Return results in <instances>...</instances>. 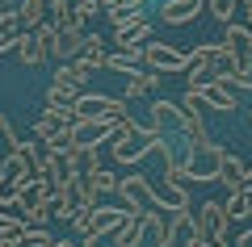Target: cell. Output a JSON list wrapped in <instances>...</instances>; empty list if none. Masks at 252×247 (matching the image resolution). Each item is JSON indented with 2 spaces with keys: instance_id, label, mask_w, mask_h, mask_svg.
I'll list each match as a JSON object with an SVG mask.
<instances>
[{
  "instance_id": "cell-24",
  "label": "cell",
  "mask_w": 252,
  "mask_h": 247,
  "mask_svg": "<svg viewBox=\"0 0 252 247\" xmlns=\"http://www.w3.org/2000/svg\"><path fill=\"white\" fill-rule=\"evenodd\" d=\"M51 13V0H17V17H21V29H38Z\"/></svg>"
},
{
  "instance_id": "cell-46",
  "label": "cell",
  "mask_w": 252,
  "mask_h": 247,
  "mask_svg": "<svg viewBox=\"0 0 252 247\" xmlns=\"http://www.w3.org/2000/svg\"><path fill=\"white\" fill-rule=\"evenodd\" d=\"M160 4H164V0H160Z\"/></svg>"
},
{
  "instance_id": "cell-37",
  "label": "cell",
  "mask_w": 252,
  "mask_h": 247,
  "mask_svg": "<svg viewBox=\"0 0 252 247\" xmlns=\"http://www.w3.org/2000/svg\"><path fill=\"white\" fill-rule=\"evenodd\" d=\"M89 222H93V210H80V214H72V230H76V235H89Z\"/></svg>"
},
{
  "instance_id": "cell-12",
  "label": "cell",
  "mask_w": 252,
  "mask_h": 247,
  "mask_svg": "<svg viewBox=\"0 0 252 247\" xmlns=\"http://www.w3.org/2000/svg\"><path fill=\"white\" fill-rule=\"evenodd\" d=\"M198 97H202V109H219V113H231V109L240 105L235 92H231V84H223V80H210Z\"/></svg>"
},
{
  "instance_id": "cell-36",
  "label": "cell",
  "mask_w": 252,
  "mask_h": 247,
  "mask_svg": "<svg viewBox=\"0 0 252 247\" xmlns=\"http://www.w3.org/2000/svg\"><path fill=\"white\" fill-rule=\"evenodd\" d=\"M13 218H21V210L13 205L9 193H0V222H13Z\"/></svg>"
},
{
  "instance_id": "cell-28",
  "label": "cell",
  "mask_w": 252,
  "mask_h": 247,
  "mask_svg": "<svg viewBox=\"0 0 252 247\" xmlns=\"http://www.w3.org/2000/svg\"><path fill=\"white\" fill-rule=\"evenodd\" d=\"M84 180H89V193L97 197V201H101V197H109V193H114V189H118V176H114V172H105V168L89 172V176H84Z\"/></svg>"
},
{
  "instance_id": "cell-27",
  "label": "cell",
  "mask_w": 252,
  "mask_h": 247,
  "mask_svg": "<svg viewBox=\"0 0 252 247\" xmlns=\"http://www.w3.org/2000/svg\"><path fill=\"white\" fill-rule=\"evenodd\" d=\"M147 109H152V122H156V126H177V122H181V101H164V97H156Z\"/></svg>"
},
{
  "instance_id": "cell-41",
  "label": "cell",
  "mask_w": 252,
  "mask_h": 247,
  "mask_svg": "<svg viewBox=\"0 0 252 247\" xmlns=\"http://www.w3.org/2000/svg\"><path fill=\"white\" fill-rule=\"evenodd\" d=\"M185 247H219V243H206V239H198V235H189V239H185Z\"/></svg>"
},
{
  "instance_id": "cell-19",
  "label": "cell",
  "mask_w": 252,
  "mask_h": 247,
  "mask_svg": "<svg viewBox=\"0 0 252 247\" xmlns=\"http://www.w3.org/2000/svg\"><path fill=\"white\" fill-rule=\"evenodd\" d=\"M51 21L59 29H89V21L76 9V0H51Z\"/></svg>"
},
{
  "instance_id": "cell-1",
  "label": "cell",
  "mask_w": 252,
  "mask_h": 247,
  "mask_svg": "<svg viewBox=\"0 0 252 247\" xmlns=\"http://www.w3.org/2000/svg\"><path fill=\"white\" fill-rule=\"evenodd\" d=\"M93 205H101V201L89 193V180H84V176H72V180H63V185L55 189V197H51V218L72 222V214L93 210Z\"/></svg>"
},
{
  "instance_id": "cell-44",
  "label": "cell",
  "mask_w": 252,
  "mask_h": 247,
  "mask_svg": "<svg viewBox=\"0 0 252 247\" xmlns=\"http://www.w3.org/2000/svg\"><path fill=\"white\" fill-rule=\"evenodd\" d=\"M235 9H252V0H235Z\"/></svg>"
},
{
  "instance_id": "cell-31",
  "label": "cell",
  "mask_w": 252,
  "mask_h": 247,
  "mask_svg": "<svg viewBox=\"0 0 252 247\" xmlns=\"http://www.w3.org/2000/svg\"><path fill=\"white\" fill-rule=\"evenodd\" d=\"M202 9H210V17H215V21L231 26V17H235V0H202Z\"/></svg>"
},
{
  "instance_id": "cell-29",
  "label": "cell",
  "mask_w": 252,
  "mask_h": 247,
  "mask_svg": "<svg viewBox=\"0 0 252 247\" xmlns=\"http://www.w3.org/2000/svg\"><path fill=\"white\" fill-rule=\"evenodd\" d=\"M215 59H219V42H202V46H193V55H185V67H210L215 71Z\"/></svg>"
},
{
  "instance_id": "cell-7",
  "label": "cell",
  "mask_w": 252,
  "mask_h": 247,
  "mask_svg": "<svg viewBox=\"0 0 252 247\" xmlns=\"http://www.w3.org/2000/svg\"><path fill=\"white\" fill-rule=\"evenodd\" d=\"M9 197H13V205H17V210L51 205V197H55V185H51V180H42V176H34L30 185H21V189H9Z\"/></svg>"
},
{
  "instance_id": "cell-8",
  "label": "cell",
  "mask_w": 252,
  "mask_h": 247,
  "mask_svg": "<svg viewBox=\"0 0 252 247\" xmlns=\"http://www.w3.org/2000/svg\"><path fill=\"white\" fill-rule=\"evenodd\" d=\"M126 218H130V214H126V205H93L89 235H93V239H109V235H114V230L122 226Z\"/></svg>"
},
{
  "instance_id": "cell-3",
  "label": "cell",
  "mask_w": 252,
  "mask_h": 247,
  "mask_svg": "<svg viewBox=\"0 0 252 247\" xmlns=\"http://www.w3.org/2000/svg\"><path fill=\"white\" fill-rule=\"evenodd\" d=\"M76 117H80V122H101V117L122 122L126 117V101L109 97V92H80V97H76Z\"/></svg>"
},
{
  "instance_id": "cell-2",
  "label": "cell",
  "mask_w": 252,
  "mask_h": 247,
  "mask_svg": "<svg viewBox=\"0 0 252 247\" xmlns=\"http://www.w3.org/2000/svg\"><path fill=\"white\" fill-rule=\"evenodd\" d=\"M114 197H118V205H126V214H152V210H160V205H156V189L147 185L143 172H126V176L118 180Z\"/></svg>"
},
{
  "instance_id": "cell-40",
  "label": "cell",
  "mask_w": 252,
  "mask_h": 247,
  "mask_svg": "<svg viewBox=\"0 0 252 247\" xmlns=\"http://www.w3.org/2000/svg\"><path fill=\"white\" fill-rule=\"evenodd\" d=\"M17 38H21V34H4V29H0V55L17 51Z\"/></svg>"
},
{
  "instance_id": "cell-13",
  "label": "cell",
  "mask_w": 252,
  "mask_h": 247,
  "mask_svg": "<svg viewBox=\"0 0 252 247\" xmlns=\"http://www.w3.org/2000/svg\"><path fill=\"white\" fill-rule=\"evenodd\" d=\"M219 185H223L227 193L244 189V185H248V164H244L240 155H231V151H223V164H219Z\"/></svg>"
},
{
  "instance_id": "cell-35",
  "label": "cell",
  "mask_w": 252,
  "mask_h": 247,
  "mask_svg": "<svg viewBox=\"0 0 252 247\" xmlns=\"http://www.w3.org/2000/svg\"><path fill=\"white\" fill-rule=\"evenodd\" d=\"M21 222H26V226H46V222H51V205H34V210H21Z\"/></svg>"
},
{
  "instance_id": "cell-15",
  "label": "cell",
  "mask_w": 252,
  "mask_h": 247,
  "mask_svg": "<svg viewBox=\"0 0 252 247\" xmlns=\"http://www.w3.org/2000/svg\"><path fill=\"white\" fill-rule=\"evenodd\" d=\"M202 13V0H164L160 4V21L164 26H189Z\"/></svg>"
},
{
  "instance_id": "cell-5",
  "label": "cell",
  "mask_w": 252,
  "mask_h": 247,
  "mask_svg": "<svg viewBox=\"0 0 252 247\" xmlns=\"http://www.w3.org/2000/svg\"><path fill=\"white\" fill-rule=\"evenodd\" d=\"M223 151H227V147H219V142L189 151V180H198V185H206V180H219V164H223Z\"/></svg>"
},
{
  "instance_id": "cell-17",
  "label": "cell",
  "mask_w": 252,
  "mask_h": 247,
  "mask_svg": "<svg viewBox=\"0 0 252 247\" xmlns=\"http://www.w3.org/2000/svg\"><path fill=\"white\" fill-rule=\"evenodd\" d=\"M55 88H67L72 97H80V92H89V76H84L76 63H55Z\"/></svg>"
},
{
  "instance_id": "cell-14",
  "label": "cell",
  "mask_w": 252,
  "mask_h": 247,
  "mask_svg": "<svg viewBox=\"0 0 252 247\" xmlns=\"http://www.w3.org/2000/svg\"><path fill=\"white\" fill-rule=\"evenodd\" d=\"M17 59H21V67H42V63H51V55H46L38 29H26V34L17 38Z\"/></svg>"
},
{
  "instance_id": "cell-43",
  "label": "cell",
  "mask_w": 252,
  "mask_h": 247,
  "mask_svg": "<svg viewBox=\"0 0 252 247\" xmlns=\"http://www.w3.org/2000/svg\"><path fill=\"white\" fill-rule=\"evenodd\" d=\"M55 247H80L76 239H55Z\"/></svg>"
},
{
  "instance_id": "cell-21",
  "label": "cell",
  "mask_w": 252,
  "mask_h": 247,
  "mask_svg": "<svg viewBox=\"0 0 252 247\" xmlns=\"http://www.w3.org/2000/svg\"><path fill=\"white\" fill-rule=\"evenodd\" d=\"M156 205H160V210H168V214H177V210H189V193H185V185L160 180V189H156Z\"/></svg>"
},
{
  "instance_id": "cell-11",
  "label": "cell",
  "mask_w": 252,
  "mask_h": 247,
  "mask_svg": "<svg viewBox=\"0 0 252 247\" xmlns=\"http://www.w3.org/2000/svg\"><path fill=\"white\" fill-rule=\"evenodd\" d=\"M89 42V29H59L55 38V51H51V63H76Z\"/></svg>"
},
{
  "instance_id": "cell-42",
  "label": "cell",
  "mask_w": 252,
  "mask_h": 247,
  "mask_svg": "<svg viewBox=\"0 0 252 247\" xmlns=\"http://www.w3.org/2000/svg\"><path fill=\"white\" fill-rule=\"evenodd\" d=\"M97 4H101V9L109 13V9H118V4H122V0H97Z\"/></svg>"
},
{
  "instance_id": "cell-16",
  "label": "cell",
  "mask_w": 252,
  "mask_h": 247,
  "mask_svg": "<svg viewBox=\"0 0 252 247\" xmlns=\"http://www.w3.org/2000/svg\"><path fill=\"white\" fill-rule=\"evenodd\" d=\"M105 38L101 34H89V42H84V51H80V59H76V67L84 71V76H93V71H105Z\"/></svg>"
},
{
  "instance_id": "cell-4",
  "label": "cell",
  "mask_w": 252,
  "mask_h": 247,
  "mask_svg": "<svg viewBox=\"0 0 252 247\" xmlns=\"http://www.w3.org/2000/svg\"><path fill=\"white\" fill-rule=\"evenodd\" d=\"M193 218H198V230H189V235L206 239V243H219V247L227 243V226H231V218H227L223 201H202Z\"/></svg>"
},
{
  "instance_id": "cell-22",
  "label": "cell",
  "mask_w": 252,
  "mask_h": 247,
  "mask_svg": "<svg viewBox=\"0 0 252 247\" xmlns=\"http://www.w3.org/2000/svg\"><path fill=\"white\" fill-rule=\"evenodd\" d=\"M114 42H118V51H122V46H147V42H152V17L114 29Z\"/></svg>"
},
{
  "instance_id": "cell-47",
  "label": "cell",
  "mask_w": 252,
  "mask_h": 247,
  "mask_svg": "<svg viewBox=\"0 0 252 247\" xmlns=\"http://www.w3.org/2000/svg\"><path fill=\"white\" fill-rule=\"evenodd\" d=\"M248 117H252V113H248Z\"/></svg>"
},
{
  "instance_id": "cell-10",
  "label": "cell",
  "mask_w": 252,
  "mask_h": 247,
  "mask_svg": "<svg viewBox=\"0 0 252 247\" xmlns=\"http://www.w3.org/2000/svg\"><path fill=\"white\" fill-rule=\"evenodd\" d=\"M177 126H181V138H185L193 151L215 142V138H210V130H206V122H202V109H185V105H181V122Z\"/></svg>"
},
{
  "instance_id": "cell-18",
  "label": "cell",
  "mask_w": 252,
  "mask_h": 247,
  "mask_svg": "<svg viewBox=\"0 0 252 247\" xmlns=\"http://www.w3.org/2000/svg\"><path fill=\"white\" fill-rule=\"evenodd\" d=\"M156 88H160V71L139 67V71H130V76H126V101H143V97H152Z\"/></svg>"
},
{
  "instance_id": "cell-45",
  "label": "cell",
  "mask_w": 252,
  "mask_h": 247,
  "mask_svg": "<svg viewBox=\"0 0 252 247\" xmlns=\"http://www.w3.org/2000/svg\"><path fill=\"white\" fill-rule=\"evenodd\" d=\"M248 189H252V164H248Z\"/></svg>"
},
{
  "instance_id": "cell-23",
  "label": "cell",
  "mask_w": 252,
  "mask_h": 247,
  "mask_svg": "<svg viewBox=\"0 0 252 247\" xmlns=\"http://www.w3.org/2000/svg\"><path fill=\"white\" fill-rule=\"evenodd\" d=\"M67 164H72L76 176H89V172H97V168H101L97 147H80V142H72V147H67Z\"/></svg>"
},
{
  "instance_id": "cell-33",
  "label": "cell",
  "mask_w": 252,
  "mask_h": 247,
  "mask_svg": "<svg viewBox=\"0 0 252 247\" xmlns=\"http://www.w3.org/2000/svg\"><path fill=\"white\" fill-rule=\"evenodd\" d=\"M147 13H139V9H130V4H118V9H109V21H114V29H122V26H135V21H143Z\"/></svg>"
},
{
  "instance_id": "cell-26",
  "label": "cell",
  "mask_w": 252,
  "mask_h": 247,
  "mask_svg": "<svg viewBox=\"0 0 252 247\" xmlns=\"http://www.w3.org/2000/svg\"><path fill=\"white\" fill-rule=\"evenodd\" d=\"M143 230H147V243H156V247H172V235H168V218H160V210L143 214Z\"/></svg>"
},
{
  "instance_id": "cell-25",
  "label": "cell",
  "mask_w": 252,
  "mask_h": 247,
  "mask_svg": "<svg viewBox=\"0 0 252 247\" xmlns=\"http://www.w3.org/2000/svg\"><path fill=\"white\" fill-rule=\"evenodd\" d=\"M223 210H227V218H231V222H244V218H252V189L244 185V189H235V193H227Z\"/></svg>"
},
{
  "instance_id": "cell-9",
  "label": "cell",
  "mask_w": 252,
  "mask_h": 247,
  "mask_svg": "<svg viewBox=\"0 0 252 247\" xmlns=\"http://www.w3.org/2000/svg\"><path fill=\"white\" fill-rule=\"evenodd\" d=\"M118 126H122V122H114V117H101V122H76L72 126V142H80V147H97V142L114 138Z\"/></svg>"
},
{
  "instance_id": "cell-20",
  "label": "cell",
  "mask_w": 252,
  "mask_h": 247,
  "mask_svg": "<svg viewBox=\"0 0 252 247\" xmlns=\"http://www.w3.org/2000/svg\"><path fill=\"white\" fill-rule=\"evenodd\" d=\"M109 239H114V247H143V239H147V230H143V214H130V218H126Z\"/></svg>"
},
{
  "instance_id": "cell-32",
  "label": "cell",
  "mask_w": 252,
  "mask_h": 247,
  "mask_svg": "<svg viewBox=\"0 0 252 247\" xmlns=\"http://www.w3.org/2000/svg\"><path fill=\"white\" fill-rule=\"evenodd\" d=\"M21 247H55V235L46 226H26V235H21Z\"/></svg>"
},
{
  "instance_id": "cell-30",
  "label": "cell",
  "mask_w": 252,
  "mask_h": 247,
  "mask_svg": "<svg viewBox=\"0 0 252 247\" xmlns=\"http://www.w3.org/2000/svg\"><path fill=\"white\" fill-rule=\"evenodd\" d=\"M21 235H26V222L21 218L0 222V247H21Z\"/></svg>"
},
{
  "instance_id": "cell-38",
  "label": "cell",
  "mask_w": 252,
  "mask_h": 247,
  "mask_svg": "<svg viewBox=\"0 0 252 247\" xmlns=\"http://www.w3.org/2000/svg\"><path fill=\"white\" fill-rule=\"evenodd\" d=\"M13 142H17V134H13V126H9V113H0V147L13 151Z\"/></svg>"
},
{
  "instance_id": "cell-6",
  "label": "cell",
  "mask_w": 252,
  "mask_h": 247,
  "mask_svg": "<svg viewBox=\"0 0 252 247\" xmlns=\"http://www.w3.org/2000/svg\"><path fill=\"white\" fill-rule=\"evenodd\" d=\"M143 67L147 71H160V76H168V71H185V55H181L177 46H168V42H147L143 46Z\"/></svg>"
},
{
  "instance_id": "cell-39",
  "label": "cell",
  "mask_w": 252,
  "mask_h": 247,
  "mask_svg": "<svg viewBox=\"0 0 252 247\" xmlns=\"http://www.w3.org/2000/svg\"><path fill=\"white\" fill-rule=\"evenodd\" d=\"M76 9H80V17H84V21H93V13H97L101 4H97V0H76Z\"/></svg>"
},
{
  "instance_id": "cell-34",
  "label": "cell",
  "mask_w": 252,
  "mask_h": 247,
  "mask_svg": "<svg viewBox=\"0 0 252 247\" xmlns=\"http://www.w3.org/2000/svg\"><path fill=\"white\" fill-rule=\"evenodd\" d=\"M210 80H215V71H210V67H185V84H189V92H202Z\"/></svg>"
}]
</instances>
